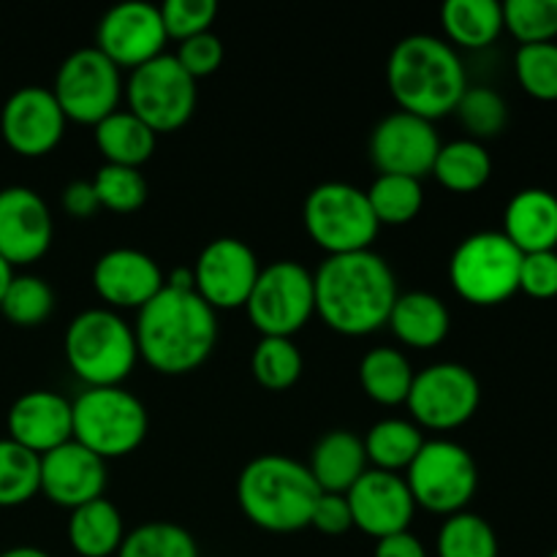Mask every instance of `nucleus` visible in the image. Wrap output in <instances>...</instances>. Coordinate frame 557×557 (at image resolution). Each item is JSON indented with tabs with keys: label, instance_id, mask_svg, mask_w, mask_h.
Instances as JSON below:
<instances>
[{
	"label": "nucleus",
	"instance_id": "obj_1",
	"mask_svg": "<svg viewBox=\"0 0 557 557\" xmlns=\"http://www.w3.org/2000/svg\"><path fill=\"white\" fill-rule=\"evenodd\" d=\"M315 313L337 335L364 337L386 326L397 299L389 261L375 250L326 256L313 275Z\"/></svg>",
	"mask_w": 557,
	"mask_h": 557
},
{
	"label": "nucleus",
	"instance_id": "obj_2",
	"mask_svg": "<svg viewBox=\"0 0 557 557\" xmlns=\"http://www.w3.org/2000/svg\"><path fill=\"white\" fill-rule=\"evenodd\" d=\"M136 348L141 362L161 375H188L218 346V313L196 292L163 286L158 297L136 310Z\"/></svg>",
	"mask_w": 557,
	"mask_h": 557
},
{
	"label": "nucleus",
	"instance_id": "obj_3",
	"mask_svg": "<svg viewBox=\"0 0 557 557\" xmlns=\"http://www.w3.org/2000/svg\"><path fill=\"white\" fill-rule=\"evenodd\" d=\"M386 85L400 112L435 123L455 112L468 90V76L451 44L428 33H413L392 49Z\"/></svg>",
	"mask_w": 557,
	"mask_h": 557
},
{
	"label": "nucleus",
	"instance_id": "obj_4",
	"mask_svg": "<svg viewBox=\"0 0 557 557\" xmlns=\"http://www.w3.org/2000/svg\"><path fill=\"white\" fill-rule=\"evenodd\" d=\"M321 490L308 466L286 455L253 457L237 479L243 515L267 533H297L310 528Z\"/></svg>",
	"mask_w": 557,
	"mask_h": 557
},
{
	"label": "nucleus",
	"instance_id": "obj_5",
	"mask_svg": "<svg viewBox=\"0 0 557 557\" xmlns=\"http://www.w3.org/2000/svg\"><path fill=\"white\" fill-rule=\"evenodd\" d=\"M65 362L85 389L123 386L139 362L134 326L109 308L74 315L63 341Z\"/></svg>",
	"mask_w": 557,
	"mask_h": 557
},
{
	"label": "nucleus",
	"instance_id": "obj_6",
	"mask_svg": "<svg viewBox=\"0 0 557 557\" xmlns=\"http://www.w3.org/2000/svg\"><path fill=\"white\" fill-rule=\"evenodd\" d=\"M71 406H74V441L103 462L134 455L145 444L150 417L145 403L125 386L85 389Z\"/></svg>",
	"mask_w": 557,
	"mask_h": 557
},
{
	"label": "nucleus",
	"instance_id": "obj_7",
	"mask_svg": "<svg viewBox=\"0 0 557 557\" xmlns=\"http://www.w3.org/2000/svg\"><path fill=\"white\" fill-rule=\"evenodd\" d=\"M305 232L326 256L373 250L379 221L370 210L368 194L348 183H321L305 199Z\"/></svg>",
	"mask_w": 557,
	"mask_h": 557
},
{
	"label": "nucleus",
	"instance_id": "obj_8",
	"mask_svg": "<svg viewBox=\"0 0 557 557\" xmlns=\"http://www.w3.org/2000/svg\"><path fill=\"white\" fill-rule=\"evenodd\" d=\"M522 253L504 232H476L462 239L449 259L457 297L476 308H493L520 292Z\"/></svg>",
	"mask_w": 557,
	"mask_h": 557
},
{
	"label": "nucleus",
	"instance_id": "obj_9",
	"mask_svg": "<svg viewBox=\"0 0 557 557\" xmlns=\"http://www.w3.org/2000/svg\"><path fill=\"white\" fill-rule=\"evenodd\" d=\"M403 479L411 490L417 509L441 517L466 511L479 490V468L471 451L444 438L424 441Z\"/></svg>",
	"mask_w": 557,
	"mask_h": 557
},
{
	"label": "nucleus",
	"instance_id": "obj_10",
	"mask_svg": "<svg viewBox=\"0 0 557 557\" xmlns=\"http://www.w3.org/2000/svg\"><path fill=\"white\" fill-rule=\"evenodd\" d=\"M245 313L261 337H294L315 315L313 272L292 259L261 267Z\"/></svg>",
	"mask_w": 557,
	"mask_h": 557
},
{
	"label": "nucleus",
	"instance_id": "obj_11",
	"mask_svg": "<svg viewBox=\"0 0 557 557\" xmlns=\"http://www.w3.org/2000/svg\"><path fill=\"white\" fill-rule=\"evenodd\" d=\"M128 112H134L152 134H174L183 128L196 109V79H190L174 54L161 58L131 71L123 87Z\"/></svg>",
	"mask_w": 557,
	"mask_h": 557
},
{
	"label": "nucleus",
	"instance_id": "obj_12",
	"mask_svg": "<svg viewBox=\"0 0 557 557\" xmlns=\"http://www.w3.org/2000/svg\"><path fill=\"white\" fill-rule=\"evenodd\" d=\"M123 71L96 47L71 52L54 74L52 96L65 120L96 128L123 101Z\"/></svg>",
	"mask_w": 557,
	"mask_h": 557
},
{
	"label": "nucleus",
	"instance_id": "obj_13",
	"mask_svg": "<svg viewBox=\"0 0 557 557\" xmlns=\"http://www.w3.org/2000/svg\"><path fill=\"white\" fill-rule=\"evenodd\" d=\"M482 403V386L473 370L460 362H435L413 375L408 411L419 430L449 433L471 422Z\"/></svg>",
	"mask_w": 557,
	"mask_h": 557
},
{
	"label": "nucleus",
	"instance_id": "obj_14",
	"mask_svg": "<svg viewBox=\"0 0 557 557\" xmlns=\"http://www.w3.org/2000/svg\"><path fill=\"white\" fill-rule=\"evenodd\" d=\"M190 270H194V292L218 313V310L245 308L261 264L248 243L237 237H218L205 245Z\"/></svg>",
	"mask_w": 557,
	"mask_h": 557
},
{
	"label": "nucleus",
	"instance_id": "obj_15",
	"mask_svg": "<svg viewBox=\"0 0 557 557\" xmlns=\"http://www.w3.org/2000/svg\"><path fill=\"white\" fill-rule=\"evenodd\" d=\"M158 5L145 0H128L101 16L96 27V49L112 60L120 71H134L150 60L161 58L166 47Z\"/></svg>",
	"mask_w": 557,
	"mask_h": 557
},
{
	"label": "nucleus",
	"instance_id": "obj_16",
	"mask_svg": "<svg viewBox=\"0 0 557 557\" xmlns=\"http://www.w3.org/2000/svg\"><path fill=\"white\" fill-rule=\"evenodd\" d=\"M441 139L430 120L408 112H392L381 120L370 136V158L379 174L422 180L433 172Z\"/></svg>",
	"mask_w": 557,
	"mask_h": 557
},
{
	"label": "nucleus",
	"instance_id": "obj_17",
	"mask_svg": "<svg viewBox=\"0 0 557 557\" xmlns=\"http://www.w3.org/2000/svg\"><path fill=\"white\" fill-rule=\"evenodd\" d=\"M65 123L69 120L49 87H20L0 112L3 141L22 158L49 156L63 141Z\"/></svg>",
	"mask_w": 557,
	"mask_h": 557
},
{
	"label": "nucleus",
	"instance_id": "obj_18",
	"mask_svg": "<svg viewBox=\"0 0 557 557\" xmlns=\"http://www.w3.org/2000/svg\"><path fill=\"white\" fill-rule=\"evenodd\" d=\"M54 223L47 201L25 185L0 190V259L14 270L44 259Z\"/></svg>",
	"mask_w": 557,
	"mask_h": 557
},
{
	"label": "nucleus",
	"instance_id": "obj_19",
	"mask_svg": "<svg viewBox=\"0 0 557 557\" xmlns=\"http://www.w3.org/2000/svg\"><path fill=\"white\" fill-rule=\"evenodd\" d=\"M346 500L351 506L354 528L373 536L375 542L406 533L417 515V504L406 479L400 473L375 471V468L362 473V479L346 493Z\"/></svg>",
	"mask_w": 557,
	"mask_h": 557
},
{
	"label": "nucleus",
	"instance_id": "obj_20",
	"mask_svg": "<svg viewBox=\"0 0 557 557\" xmlns=\"http://www.w3.org/2000/svg\"><path fill=\"white\" fill-rule=\"evenodd\" d=\"M163 286L166 275L145 250L112 248L92 267V288L109 310H141Z\"/></svg>",
	"mask_w": 557,
	"mask_h": 557
},
{
	"label": "nucleus",
	"instance_id": "obj_21",
	"mask_svg": "<svg viewBox=\"0 0 557 557\" xmlns=\"http://www.w3.org/2000/svg\"><path fill=\"white\" fill-rule=\"evenodd\" d=\"M107 462L76 441L41 457V495L60 509H79L107 493Z\"/></svg>",
	"mask_w": 557,
	"mask_h": 557
},
{
	"label": "nucleus",
	"instance_id": "obj_22",
	"mask_svg": "<svg viewBox=\"0 0 557 557\" xmlns=\"http://www.w3.org/2000/svg\"><path fill=\"white\" fill-rule=\"evenodd\" d=\"M9 438L44 457L58 446L74 441V406L63 395L33 389L16 397L5 417Z\"/></svg>",
	"mask_w": 557,
	"mask_h": 557
},
{
	"label": "nucleus",
	"instance_id": "obj_23",
	"mask_svg": "<svg viewBox=\"0 0 557 557\" xmlns=\"http://www.w3.org/2000/svg\"><path fill=\"white\" fill-rule=\"evenodd\" d=\"M504 234L522 256L557 248V196L544 188L515 194L504 212Z\"/></svg>",
	"mask_w": 557,
	"mask_h": 557
},
{
	"label": "nucleus",
	"instance_id": "obj_24",
	"mask_svg": "<svg viewBox=\"0 0 557 557\" xmlns=\"http://www.w3.org/2000/svg\"><path fill=\"white\" fill-rule=\"evenodd\" d=\"M368 468L362 438L351 430H332V433L321 435L308 462L310 476L319 484L321 493L335 495H346Z\"/></svg>",
	"mask_w": 557,
	"mask_h": 557
},
{
	"label": "nucleus",
	"instance_id": "obj_25",
	"mask_svg": "<svg viewBox=\"0 0 557 557\" xmlns=\"http://www.w3.org/2000/svg\"><path fill=\"white\" fill-rule=\"evenodd\" d=\"M397 341L417 351L441 346L451 330V315L444 299L430 292L397 294L392 305L389 321H386Z\"/></svg>",
	"mask_w": 557,
	"mask_h": 557
},
{
	"label": "nucleus",
	"instance_id": "obj_26",
	"mask_svg": "<svg viewBox=\"0 0 557 557\" xmlns=\"http://www.w3.org/2000/svg\"><path fill=\"white\" fill-rule=\"evenodd\" d=\"M446 44L460 49H487L504 33V3L495 0H446L441 5Z\"/></svg>",
	"mask_w": 557,
	"mask_h": 557
},
{
	"label": "nucleus",
	"instance_id": "obj_27",
	"mask_svg": "<svg viewBox=\"0 0 557 557\" xmlns=\"http://www.w3.org/2000/svg\"><path fill=\"white\" fill-rule=\"evenodd\" d=\"M125 539V522L120 509L107 498L79 506L69 517V544L79 557L117 555Z\"/></svg>",
	"mask_w": 557,
	"mask_h": 557
},
{
	"label": "nucleus",
	"instance_id": "obj_28",
	"mask_svg": "<svg viewBox=\"0 0 557 557\" xmlns=\"http://www.w3.org/2000/svg\"><path fill=\"white\" fill-rule=\"evenodd\" d=\"M92 139H96L98 152L107 158V163L141 169V163L150 161L152 152H156L158 136L134 112L117 109L92 128Z\"/></svg>",
	"mask_w": 557,
	"mask_h": 557
},
{
	"label": "nucleus",
	"instance_id": "obj_29",
	"mask_svg": "<svg viewBox=\"0 0 557 557\" xmlns=\"http://www.w3.org/2000/svg\"><path fill=\"white\" fill-rule=\"evenodd\" d=\"M413 368L400 348L379 346L368 351L359 362V384L364 395L386 408L406 406L413 384Z\"/></svg>",
	"mask_w": 557,
	"mask_h": 557
},
{
	"label": "nucleus",
	"instance_id": "obj_30",
	"mask_svg": "<svg viewBox=\"0 0 557 557\" xmlns=\"http://www.w3.org/2000/svg\"><path fill=\"white\" fill-rule=\"evenodd\" d=\"M362 444L370 468L386 473H403L417 460L419 449L424 446V435L408 419H381L368 430Z\"/></svg>",
	"mask_w": 557,
	"mask_h": 557
},
{
	"label": "nucleus",
	"instance_id": "obj_31",
	"mask_svg": "<svg viewBox=\"0 0 557 557\" xmlns=\"http://www.w3.org/2000/svg\"><path fill=\"white\" fill-rule=\"evenodd\" d=\"M430 174L451 194H476L493 174V158L484 150L482 141L455 139L449 145H441Z\"/></svg>",
	"mask_w": 557,
	"mask_h": 557
},
{
	"label": "nucleus",
	"instance_id": "obj_32",
	"mask_svg": "<svg viewBox=\"0 0 557 557\" xmlns=\"http://www.w3.org/2000/svg\"><path fill=\"white\" fill-rule=\"evenodd\" d=\"M364 194L379 226H406L424 207L422 180L400 174H379Z\"/></svg>",
	"mask_w": 557,
	"mask_h": 557
},
{
	"label": "nucleus",
	"instance_id": "obj_33",
	"mask_svg": "<svg viewBox=\"0 0 557 557\" xmlns=\"http://www.w3.org/2000/svg\"><path fill=\"white\" fill-rule=\"evenodd\" d=\"M41 493V457L0 438V509L25 506Z\"/></svg>",
	"mask_w": 557,
	"mask_h": 557
},
{
	"label": "nucleus",
	"instance_id": "obj_34",
	"mask_svg": "<svg viewBox=\"0 0 557 557\" xmlns=\"http://www.w3.org/2000/svg\"><path fill=\"white\" fill-rule=\"evenodd\" d=\"M250 373L264 389L286 392L302 375V354L292 337H261L250 357Z\"/></svg>",
	"mask_w": 557,
	"mask_h": 557
},
{
	"label": "nucleus",
	"instance_id": "obj_35",
	"mask_svg": "<svg viewBox=\"0 0 557 557\" xmlns=\"http://www.w3.org/2000/svg\"><path fill=\"white\" fill-rule=\"evenodd\" d=\"M435 549L438 557H498V536L484 517L460 511L446 517Z\"/></svg>",
	"mask_w": 557,
	"mask_h": 557
},
{
	"label": "nucleus",
	"instance_id": "obj_36",
	"mask_svg": "<svg viewBox=\"0 0 557 557\" xmlns=\"http://www.w3.org/2000/svg\"><path fill=\"white\" fill-rule=\"evenodd\" d=\"M114 557H199V547L183 525L158 520L125 533Z\"/></svg>",
	"mask_w": 557,
	"mask_h": 557
},
{
	"label": "nucleus",
	"instance_id": "obj_37",
	"mask_svg": "<svg viewBox=\"0 0 557 557\" xmlns=\"http://www.w3.org/2000/svg\"><path fill=\"white\" fill-rule=\"evenodd\" d=\"M54 310V292L44 277L38 275H14L3 299H0V313L5 321L22 330L41 326Z\"/></svg>",
	"mask_w": 557,
	"mask_h": 557
},
{
	"label": "nucleus",
	"instance_id": "obj_38",
	"mask_svg": "<svg viewBox=\"0 0 557 557\" xmlns=\"http://www.w3.org/2000/svg\"><path fill=\"white\" fill-rule=\"evenodd\" d=\"M90 183L96 188L101 210L117 212V215H131V212L141 210L147 205V196H150L141 169L103 163Z\"/></svg>",
	"mask_w": 557,
	"mask_h": 557
},
{
	"label": "nucleus",
	"instance_id": "obj_39",
	"mask_svg": "<svg viewBox=\"0 0 557 557\" xmlns=\"http://www.w3.org/2000/svg\"><path fill=\"white\" fill-rule=\"evenodd\" d=\"M504 30L522 47L553 44L557 38V0H509L504 3Z\"/></svg>",
	"mask_w": 557,
	"mask_h": 557
},
{
	"label": "nucleus",
	"instance_id": "obj_40",
	"mask_svg": "<svg viewBox=\"0 0 557 557\" xmlns=\"http://www.w3.org/2000/svg\"><path fill=\"white\" fill-rule=\"evenodd\" d=\"M455 114L460 117L462 128L471 134L473 141L493 139L506 128L509 120V107L500 98V92L490 90V87H471L462 92L460 103H457Z\"/></svg>",
	"mask_w": 557,
	"mask_h": 557
},
{
	"label": "nucleus",
	"instance_id": "obj_41",
	"mask_svg": "<svg viewBox=\"0 0 557 557\" xmlns=\"http://www.w3.org/2000/svg\"><path fill=\"white\" fill-rule=\"evenodd\" d=\"M517 79L536 101H557V44H531L517 49Z\"/></svg>",
	"mask_w": 557,
	"mask_h": 557
},
{
	"label": "nucleus",
	"instance_id": "obj_42",
	"mask_svg": "<svg viewBox=\"0 0 557 557\" xmlns=\"http://www.w3.org/2000/svg\"><path fill=\"white\" fill-rule=\"evenodd\" d=\"M158 11H161L166 38H174L180 44L201 36V33H210L218 16V3L215 0H166L163 5H158Z\"/></svg>",
	"mask_w": 557,
	"mask_h": 557
},
{
	"label": "nucleus",
	"instance_id": "obj_43",
	"mask_svg": "<svg viewBox=\"0 0 557 557\" xmlns=\"http://www.w3.org/2000/svg\"><path fill=\"white\" fill-rule=\"evenodd\" d=\"M223 41L215 36V33H201V36L188 38V41H180L177 52H174V60L183 65L185 74L190 79H205V76H212L223 65Z\"/></svg>",
	"mask_w": 557,
	"mask_h": 557
},
{
	"label": "nucleus",
	"instance_id": "obj_44",
	"mask_svg": "<svg viewBox=\"0 0 557 557\" xmlns=\"http://www.w3.org/2000/svg\"><path fill=\"white\" fill-rule=\"evenodd\" d=\"M520 292L533 299L557 297V250L522 256Z\"/></svg>",
	"mask_w": 557,
	"mask_h": 557
},
{
	"label": "nucleus",
	"instance_id": "obj_45",
	"mask_svg": "<svg viewBox=\"0 0 557 557\" xmlns=\"http://www.w3.org/2000/svg\"><path fill=\"white\" fill-rule=\"evenodd\" d=\"M310 528H315L324 536H343V533L354 531L351 506H348L346 495L321 493L310 515Z\"/></svg>",
	"mask_w": 557,
	"mask_h": 557
},
{
	"label": "nucleus",
	"instance_id": "obj_46",
	"mask_svg": "<svg viewBox=\"0 0 557 557\" xmlns=\"http://www.w3.org/2000/svg\"><path fill=\"white\" fill-rule=\"evenodd\" d=\"M63 210L69 212L71 218H76V221H87V218H92L101 210L96 188H92L90 180H74V183L65 185Z\"/></svg>",
	"mask_w": 557,
	"mask_h": 557
},
{
	"label": "nucleus",
	"instance_id": "obj_47",
	"mask_svg": "<svg viewBox=\"0 0 557 557\" xmlns=\"http://www.w3.org/2000/svg\"><path fill=\"white\" fill-rule=\"evenodd\" d=\"M373 557H428V549L411 531H406L375 542Z\"/></svg>",
	"mask_w": 557,
	"mask_h": 557
},
{
	"label": "nucleus",
	"instance_id": "obj_48",
	"mask_svg": "<svg viewBox=\"0 0 557 557\" xmlns=\"http://www.w3.org/2000/svg\"><path fill=\"white\" fill-rule=\"evenodd\" d=\"M0 557H52V555L44 553V549L38 547H11L5 549V553H0Z\"/></svg>",
	"mask_w": 557,
	"mask_h": 557
},
{
	"label": "nucleus",
	"instance_id": "obj_49",
	"mask_svg": "<svg viewBox=\"0 0 557 557\" xmlns=\"http://www.w3.org/2000/svg\"><path fill=\"white\" fill-rule=\"evenodd\" d=\"M11 277H14V270H11V267L5 264L3 259H0V299H3L5 288H9V283H11Z\"/></svg>",
	"mask_w": 557,
	"mask_h": 557
},
{
	"label": "nucleus",
	"instance_id": "obj_50",
	"mask_svg": "<svg viewBox=\"0 0 557 557\" xmlns=\"http://www.w3.org/2000/svg\"><path fill=\"white\" fill-rule=\"evenodd\" d=\"M549 557H557V549H555V553H553V555H549Z\"/></svg>",
	"mask_w": 557,
	"mask_h": 557
}]
</instances>
